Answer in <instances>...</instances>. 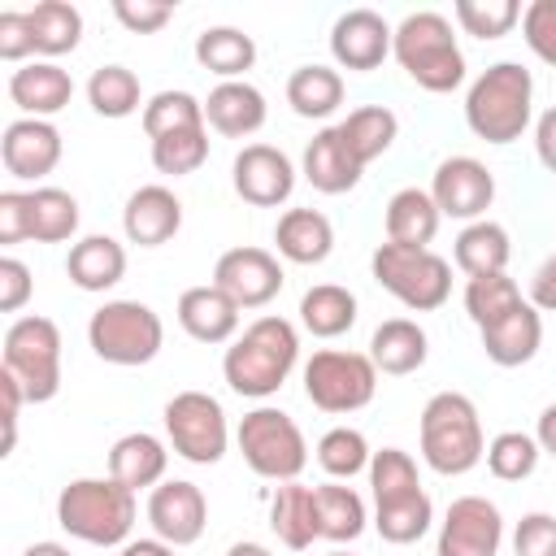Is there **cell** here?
<instances>
[{
  "label": "cell",
  "mask_w": 556,
  "mask_h": 556,
  "mask_svg": "<svg viewBox=\"0 0 556 556\" xmlns=\"http://www.w3.org/2000/svg\"><path fill=\"white\" fill-rule=\"evenodd\" d=\"M300 361V334L287 317H256L222 356V378L243 400H269Z\"/></svg>",
  "instance_id": "cell-1"
},
{
  "label": "cell",
  "mask_w": 556,
  "mask_h": 556,
  "mask_svg": "<svg viewBox=\"0 0 556 556\" xmlns=\"http://www.w3.org/2000/svg\"><path fill=\"white\" fill-rule=\"evenodd\" d=\"M530 117H534V78L526 65L495 61L473 78V87L465 96V122L478 139H486L495 148L513 143L526 135Z\"/></svg>",
  "instance_id": "cell-2"
},
{
  "label": "cell",
  "mask_w": 556,
  "mask_h": 556,
  "mask_svg": "<svg viewBox=\"0 0 556 556\" xmlns=\"http://www.w3.org/2000/svg\"><path fill=\"white\" fill-rule=\"evenodd\" d=\"M139 517L135 491L117 478H74L56 495V526L91 547H117L130 539Z\"/></svg>",
  "instance_id": "cell-3"
},
{
  "label": "cell",
  "mask_w": 556,
  "mask_h": 556,
  "mask_svg": "<svg viewBox=\"0 0 556 556\" xmlns=\"http://www.w3.org/2000/svg\"><path fill=\"white\" fill-rule=\"evenodd\" d=\"M391 56L400 61V70L443 96V91H456L465 83V52L452 35V22L434 9H421V13H408L400 26H395V39H391Z\"/></svg>",
  "instance_id": "cell-4"
},
{
  "label": "cell",
  "mask_w": 556,
  "mask_h": 556,
  "mask_svg": "<svg viewBox=\"0 0 556 556\" xmlns=\"http://www.w3.org/2000/svg\"><path fill=\"white\" fill-rule=\"evenodd\" d=\"M417 434H421V456L434 473L443 478H460L469 473L482 456H486V439H482V421H478V408L469 395L460 391H439L426 400L421 408V421H417Z\"/></svg>",
  "instance_id": "cell-5"
},
{
  "label": "cell",
  "mask_w": 556,
  "mask_h": 556,
  "mask_svg": "<svg viewBox=\"0 0 556 556\" xmlns=\"http://www.w3.org/2000/svg\"><path fill=\"white\" fill-rule=\"evenodd\" d=\"M369 269H374V282L413 313H434L452 295V261L430 248L378 243L369 256Z\"/></svg>",
  "instance_id": "cell-6"
},
{
  "label": "cell",
  "mask_w": 556,
  "mask_h": 556,
  "mask_svg": "<svg viewBox=\"0 0 556 556\" xmlns=\"http://www.w3.org/2000/svg\"><path fill=\"white\" fill-rule=\"evenodd\" d=\"M235 439H239V452H243V460L256 478L300 482V473L308 465V443H304V430L295 426L291 413L261 404V408L243 413Z\"/></svg>",
  "instance_id": "cell-7"
},
{
  "label": "cell",
  "mask_w": 556,
  "mask_h": 556,
  "mask_svg": "<svg viewBox=\"0 0 556 556\" xmlns=\"http://www.w3.org/2000/svg\"><path fill=\"white\" fill-rule=\"evenodd\" d=\"M87 343L109 365H148L165 343V326L143 300H104L87 321Z\"/></svg>",
  "instance_id": "cell-8"
},
{
  "label": "cell",
  "mask_w": 556,
  "mask_h": 556,
  "mask_svg": "<svg viewBox=\"0 0 556 556\" xmlns=\"http://www.w3.org/2000/svg\"><path fill=\"white\" fill-rule=\"evenodd\" d=\"M4 369L22 382L26 404H48L61 391V330L52 317H17L4 330Z\"/></svg>",
  "instance_id": "cell-9"
},
{
  "label": "cell",
  "mask_w": 556,
  "mask_h": 556,
  "mask_svg": "<svg viewBox=\"0 0 556 556\" xmlns=\"http://www.w3.org/2000/svg\"><path fill=\"white\" fill-rule=\"evenodd\" d=\"M378 391V365L369 352L321 348L304 361V395L321 413H356Z\"/></svg>",
  "instance_id": "cell-10"
},
{
  "label": "cell",
  "mask_w": 556,
  "mask_h": 556,
  "mask_svg": "<svg viewBox=\"0 0 556 556\" xmlns=\"http://www.w3.org/2000/svg\"><path fill=\"white\" fill-rule=\"evenodd\" d=\"M165 434L169 447L191 465H217L230 447L226 408L208 391H178L165 404Z\"/></svg>",
  "instance_id": "cell-11"
},
{
  "label": "cell",
  "mask_w": 556,
  "mask_h": 556,
  "mask_svg": "<svg viewBox=\"0 0 556 556\" xmlns=\"http://www.w3.org/2000/svg\"><path fill=\"white\" fill-rule=\"evenodd\" d=\"M504 517L486 495H460L447 504L434 556H500Z\"/></svg>",
  "instance_id": "cell-12"
},
{
  "label": "cell",
  "mask_w": 556,
  "mask_h": 556,
  "mask_svg": "<svg viewBox=\"0 0 556 556\" xmlns=\"http://www.w3.org/2000/svg\"><path fill=\"white\" fill-rule=\"evenodd\" d=\"M230 182H235V195L243 204H252V208H278L295 191V165L274 143H248L235 156V165H230Z\"/></svg>",
  "instance_id": "cell-13"
},
{
  "label": "cell",
  "mask_w": 556,
  "mask_h": 556,
  "mask_svg": "<svg viewBox=\"0 0 556 556\" xmlns=\"http://www.w3.org/2000/svg\"><path fill=\"white\" fill-rule=\"evenodd\" d=\"M430 200L439 204L443 217L482 222V213L495 200V174L478 156H447L430 178Z\"/></svg>",
  "instance_id": "cell-14"
},
{
  "label": "cell",
  "mask_w": 556,
  "mask_h": 556,
  "mask_svg": "<svg viewBox=\"0 0 556 556\" xmlns=\"http://www.w3.org/2000/svg\"><path fill=\"white\" fill-rule=\"evenodd\" d=\"M287 274L265 248H230L213 265V287H222L239 308H265L282 291Z\"/></svg>",
  "instance_id": "cell-15"
},
{
  "label": "cell",
  "mask_w": 556,
  "mask_h": 556,
  "mask_svg": "<svg viewBox=\"0 0 556 556\" xmlns=\"http://www.w3.org/2000/svg\"><path fill=\"white\" fill-rule=\"evenodd\" d=\"M148 526L169 547H191L204 534V526H208V500H204V491L195 482H187V478H174V482L152 486V495H148Z\"/></svg>",
  "instance_id": "cell-16"
},
{
  "label": "cell",
  "mask_w": 556,
  "mask_h": 556,
  "mask_svg": "<svg viewBox=\"0 0 556 556\" xmlns=\"http://www.w3.org/2000/svg\"><path fill=\"white\" fill-rule=\"evenodd\" d=\"M61 130L43 117H17L4 126L0 135V161L13 178L22 182H39L61 165Z\"/></svg>",
  "instance_id": "cell-17"
},
{
  "label": "cell",
  "mask_w": 556,
  "mask_h": 556,
  "mask_svg": "<svg viewBox=\"0 0 556 556\" xmlns=\"http://www.w3.org/2000/svg\"><path fill=\"white\" fill-rule=\"evenodd\" d=\"M391 39H395V30L382 22V13L348 9L330 26V56L352 74H369L391 56Z\"/></svg>",
  "instance_id": "cell-18"
},
{
  "label": "cell",
  "mask_w": 556,
  "mask_h": 556,
  "mask_svg": "<svg viewBox=\"0 0 556 556\" xmlns=\"http://www.w3.org/2000/svg\"><path fill=\"white\" fill-rule=\"evenodd\" d=\"M178 226H182V200L169 187L148 182V187L130 191V200L122 208V230H126L130 243L161 248V243H169L178 235Z\"/></svg>",
  "instance_id": "cell-19"
},
{
  "label": "cell",
  "mask_w": 556,
  "mask_h": 556,
  "mask_svg": "<svg viewBox=\"0 0 556 556\" xmlns=\"http://www.w3.org/2000/svg\"><path fill=\"white\" fill-rule=\"evenodd\" d=\"M539 348H543V317H539V308L530 300H521L517 308H508L504 317L482 326V352L500 369H517V365L534 361Z\"/></svg>",
  "instance_id": "cell-20"
},
{
  "label": "cell",
  "mask_w": 556,
  "mask_h": 556,
  "mask_svg": "<svg viewBox=\"0 0 556 556\" xmlns=\"http://www.w3.org/2000/svg\"><path fill=\"white\" fill-rule=\"evenodd\" d=\"M178 326L195 339V343H235V330H239V304L213 287V282H200V287H187L178 295Z\"/></svg>",
  "instance_id": "cell-21"
},
{
  "label": "cell",
  "mask_w": 556,
  "mask_h": 556,
  "mask_svg": "<svg viewBox=\"0 0 556 556\" xmlns=\"http://www.w3.org/2000/svg\"><path fill=\"white\" fill-rule=\"evenodd\" d=\"M9 100L26 117H52L74 100V78L56 61H26L22 70L9 74Z\"/></svg>",
  "instance_id": "cell-22"
},
{
  "label": "cell",
  "mask_w": 556,
  "mask_h": 556,
  "mask_svg": "<svg viewBox=\"0 0 556 556\" xmlns=\"http://www.w3.org/2000/svg\"><path fill=\"white\" fill-rule=\"evenodd\" d=\"M265 96L261 87H252L248 78H235V83H217L204 100V122L226 135V139H248L265 126Z\"/></svg>",
  "instance_id": "cell-23"
},
{
  "label": "cell",
  "mask_w": 556,
  "mask_h": 556,
  "mask_svg": "<svg viewBox=\"0 0 556 556\" xmlns=\"http://www.w3.org/2000/svg\"><path fill=\"white\" fill-rule=\"evenodd\" d=\"M361 174H365V165L348 152L339 126H326V130H317L308 139V148H304V178L313 182V191L343 195V191H352L361 182Z\"/></svg>",
  "instance_id": "cell-24"
},
{
  "label": "cell",
  "mask_w": 556,
  "mask_h": 556,
  "mask_svg": "<svg viewBox=\"0 0 556 556\" xmlns=\"http://www.w3.org/2000/svg\"><path fill=\"white\" fill-rule=\"evenodd\" d=\"M274 243L291 265H321L334 252V226L317 208H287L274 226Z\"/></svg>",
  "instance_id": "cell-25"
},
{
  "label": "cell",
  "mask_w": 556,
  "mask_h": 556,
  "mask_svg": "<svg viewBox=\"0 0 556 556\" xmlns=\"http://www.w3.org/2000/svg\"><path fill=\"white\" fill-rule=\"evenodd\" d=\"M430 356V339L417 321L408 317H387L374 334H369V361L378 365V374H391V378H404V374H417Z\"/></svg>",
  "instance_id": "cell-26"
},
{
  "label": "cell",
  "mask_w": 556,
  "mask_h": 556,
  "mask_svg": "<svg viewBox=\"0 0 556 556\" xmlns=\"http://www.w3.org/2000/svg\"><path fill=\"white\" fill-rule=\"evenodd\" d=\"M65 274L78 291H109L126 278V248L109 235H83L65 256Z\"/></svg>",
  "instance_id": "cell-27"
},
{
  "label": "cell",
  "mask_w": 556,
  "mask_h": 556,
  "mask_svg": "<svg viewBox=\"0 0 556 556\" xmlns=\"http://www.w3.org/2000/svg\"><path fill=\"white\" fill-rule=\"evenodd\" d=\"M165 465H169V452L156 434L148 430H135V434H122L113 447H109V478H117L122 486L130 491H143V486H161L165 482Z\"/></svg>",
  "instance_id": "cell-28"
},
{
  "label": "cell",
  "mask_w": 556,
  "mask_h": 556,
  "mask_svg": "<svg viewBox=\"0 0 556 556\" xmlns=\"http://www.w3.org/2000/svg\"><path fill=\"white\" fill-rule=\"evenodd\" d=\"M269 526L274 534L291 547L304 552L313 547V539H321V521H317V491L304 482H282L269 500Z\"/></svg>",
  "instance_id": "cell-29"
},
{
  "label": "cell",
  "mask_w": 556,
  "mask_h": 556,
  "mask_svg": "<svg viewBox=\"0 0 556 556\" xmlns=\"http://www.w3.org/2000/svg\"><path fill=\"white\" fill-rule=\"evenodd\" d=\"M439 204L430 200V191L421 187H400L387 200V243L400 248H430V239L439 235Z\"/></svg>",
  "instance_id": "cell-30"
},
{
  "label": "cell",
  "mask_w": 556,
  "mask_h": 556,
  "mask_svg": "<svg viewBox=\"0 0 556 556\" xmlns=\"http://www.w3.org/2000/svg\"><path fill=\"white\" fill-rule=\"evenodd\" d=\"M508 256H513V243H508V230L500 222H469L456 243H452V261L460 274L469 278H482V274H504L508 269Z\"/></svg>",
  "instance_id": "cell-31"
},
{
  "label": "cell",
  "mask_w": 556,
  "mask_h": 556,
  "mask_svg": "<svg viewBox=\"0 0 556 556\" xmlns=\"http://www.w3.org/2000/svg\"><path fill=\"white\" fill-rule=\"evenodd\" d=\"M195 61L222 83H235L256 65V43L239 26H208L195 35Z\"/></svg>",
  "instance_id": "cell-32"
},
{
  "label": "cell",
  "mask_w": 556,
  "mask_h": 556,
  "mask_svg": "<svg viewBox=\"0 0 556 556\" xmlns=\"http://www.w3.org/2000/svg\"><path fill=\"white\" fill-rule=\"evenodd\" d=\"M300 326L317 339H339L356 326V295L339 282H317L300 295Z\"/></svg>",
  "instance_id": "cell-33"
},
{
  "label": "cell",
  "mask_w": 556,
  "mask_h": 556,
  "mask_svg": "<svg viewBox=\"0 0 556 556\" xmlns=\"http://www.w3.org/2000/svg\"><path fill=\"white\" fill-rule=\"evenodd\" d=\"M339 135H343L348 152H352L361 165H369V161H378V156L395 143L400 117H395L391 109H382V104H361V109H352V113L339 122Z\"/></svg>",
  "instance_id": "cell-34"
},
{
  "label": "cell",
  "mask_w": 556,
  "mask_h": 556,
  "mask_svg": "<svg viewBox=\"0 0 556 556\" xmlns=\"http://www.w3.org/2000/svg\"><path fill=\"white\" fill-rule=\"evenodd\" d=\"M287 104L300 117H313V122L330 117L343 104V78H339V70H330V65H300V70H291V78H287Z\"/></svg>",
  "instance_id": "cell-35"
},
{
  "label": "cell",
  "mask_w": 556,
  "mask_h": 556,
  "mask_svg": "<svg viewBox=\"0 0 556 556\" xmlns=\"http://www.w3.org/2000/svg\"><path fill=\"white\" fill-rule=\"evenodd\" d=\"M26 217L35 243H65L78 230V200L61 187H35L26 191Z\"/></svg>",
  "instance_id": "cell-36"
},
{
  "label": "cell",
  "mask_w": 556,
  "mask_h": 556,
  "mask_svg": "<svg viewBox=\"0 0 556 556\" xmlns=\"http://www.w3.org/2000/svg\"><path fill=\"white\" fill-rule=\"evenodd\" d=\"M317 491V521H321V539L330 543H352L365 534V500L352 491V486H339V482H321L313 486Z\"/></svg>",
  "instance_id": "cell-37"
},
{
  "label": "cell",
  "mask_w": 556,
  "mask_h": 556,
  "mask_svg": "<svg viewBox=\"0 0 556 556\" xmlns=\"http://www.w3.org/2000/svg\"><path fill=\"white\" fill-rule=\"evenodd\" d=\"M434 521V504L426 491H408V495H395V500H382L374 504V530L387 539V543H417Z\"/></svg>",
  "instance_id": "cell-38"
},
{
  "label": "cell",
  "mask_w": 556,
  "mask_h": 556,
  "mask_svg": "<svg viewBox=\"0 0 556 556\" xmlns=\"http://www.w3.org/2000/svg\"><path fill=\"white\" fill-rule=\"evenodd\" d=\"M30 30L39 56H65L83 39V13L70 0H39L30 9Z\"/></svg>",
  "instance_id": "cell-39"
},
{
  "label": "cell",
  "mask_w": 556,
  "mask_h": 556,
  "mask_svg": "<svg viewBox=\"0 0 556 556\" xmlns=\"http://www.w3.org/2000/svg\"><path fill=\"white\" fill-rule=\"evenodd\" d=\"M87 100H91V109L100 113V117H130V113H139V104H143V91H139V78L126 70V65H100V70H91V78H87Z\"/></svg>",
  "instance_id": "cell-40"
},
{
  "label": "cell",
  "mask_w": 556,
  "mask_h": 556,
  "mask_svg": "<svg viewBox=\"0 0 556 556\" xmlns=\"http://www.w3.org/2000/svg\"><path fill=\"white\" fill-rule=\"evenodd\" d=\"M204 122V100H195L191 91H156L143 104V135L148 139H165L178 130H200Z\"/></svg>",
  "instance_id": "cell-41"
},
{
  "label": "cell",
  "mask_w": 556,
  "mask_h": 556,
  "mask_svg": "<svg viewBox=\"0 0 556 556\" xmlns=\"http://www.w3.org/2000/svg\"><path fill=\"white\" fill-rule=\"evenodd\" d=\"M517 304H521V287L508 274H482V278L465 282V313H469V321L478 330L491 326L495 317H504Z\"/></svg>",
  "instance_id": "cell-42"
},
{
  "label": "cell",
  "mask_w": 556,
  "mask_h": 556,
  "mask_svg": "<svg viewBox=\"0 0 556 556\" xmlns=\"http://www.w3.org/2000/svg\"><path fill=\"white\" fill-rule=\"evenodd\" d=\"M539 443H534V434H526V430H504V434H495L491 443H486V469L500 478V482H521V478H530L534 469H539Z\"/></svg>",
  "instance_id": "cell-43"
},
{
  "label": "cell",
  "mask_w": 556,
  "mask_h": 556,
  "mask_svg": "<svg viewBox=\"0 0 556 556\" xmlns=\"http://www.w3.org/2000/svg\"><path fill=\"white\" fill-rule=\"evenodd\" d=\"M369 443L361 430L352 426H334L317 439V465L330 473V478H356L361 469H369Z\"/></svg>",
  "instance_id": "cell-44"
},
{
  "label": "cell",
  "mask_w": 556,
  "mask_h": 556,
  "mask_svg": "<svg viewBox=\"0 0 556 556\" xmlns=\"http://www.w3.org/2000/svg\"><path fill=\"white\" fill-rule=\"evenodd\" d=\"M456 22L473 39H504L521 22L517 0H456Z\"/></svg>",
  "instance_id": "cell-45"
},
{
  "label": "cell",
  "mask_w": 556,
  "mask_h": 556,
  "mask_svg": "<svg viewBox=\"0 0 556 556\" xmlns=\"http://www.w3.org/2000/svg\"><path fill=\"white\" fill-rule=\"evenodd\" d=\"M208 161V130H178V135H165V139H152V165L169 178H182V174H195L200 165Z\"/></svg>",
  "instance_id": "cell-46"
},
{
  "label": "cell",
  "mask_w": 556,
  "mask_h": 556,
  "mask_svg": "<svg viewBox=\"0 0 556 556\" xmlns=\"http://www.w3.org/2000/svg\"><path fill=\"white\" fill-rule=\"evenodd\" d=\"M369 486H374V504L382 500H395V495H408V491H421L417 482V465L404 447H382L369 456Z\"/></svg>",
  "instance_id": "cell-47"
},
{
  "label": "cell",
  "mask_w": 556,
  "mask_h": 556,
  "mask_svg": "<svg viewBox=\"0 0 556 556\" xmlns=\"http://www.w3.org/2000/svg\"><path fill=\"white\" fill-rule=\"evenodd\" d=\"M521 35H526V48L556 70V0H530L521 9Z\"/></svg>",
  "instance_id": "cell-48"
},
{
  "label": "cell",
  "mask_w": 556,
  "mask_h": 556,
  "mask_svg": "<svg viewBox=\"0 0 556 556\" xmlns=\"http://www.w3.org/2000/svg\"><path fill=\"white\" fill-rule=\"evenodd\" d=\"M517 556H556V517L552 513H526L513 530Z\"/></svg>",
  "instance_id": "cell-49"
},
{
  "label": "cell",
  "mask_w": 556,
  "mask_h": 556,
  "mask_svg": "<svg viewBox=\"0 0 556 556\" xmlns=\"http://www.w3.org/2000/svg\"><path fill=\"white\" fill-rule=\"evenodd\" d=\"M113 17L130 35H156L174 17V4H165V0H117L113 4Z\"/></svg>",
  "instance_id": "cell-50"
},
{
  "label": "cell",
  "mask_w": 556,
  "mask_h": 556,
  "mask_svg": "<svg viewBox=\"0 0 556 556\" xmlns=\"http://www.w3.org/2000/svg\"><path fill=\"white\" fill-rule=\"evenodd\" d=\"M30 52H35L30 13L4 9V13H0V61H26Z\"/></svg>",
  "instance_id": "cell-51"
},
{
  "label": "cell",
  "mask_w": 556,
  "mask_h": 556,
  "mask_svg": "<svg viewBox=\"0 0 556 556\" xmlns=\"http://www.w3.org/2000/svg\"><path fill=\"white\" fill-rule=\"evenodd\" d=\"M30 291H35L30 269H26L17 256H0V313H17V308H26Z\"/></svg>",
  "instance_id": "cell-52"
},
{
  "label": "cell",
  "mask_w": 556,
  "mask_h": 556,
  "mask_svg": "<svg viewBox=\"0 0 556 556\" xmlns=\"http://www.w3.org/2000/svg\"><path fill=\"white\" fill-rule=\"evenodd\" d=\"M30 239V217H26V191H0V243L13 248Z\"/></svg>",
  "instance_id": "cell-53"
},
{
  "label": "cell",
  "mask_w": 556,
  "mask_h": 556,
  "mask_svg": "<svg viewBox=\"0 0 556 556\" xmlns=\"http://www.w3.org/2000/svg\"><path fill=\"white\" fill-rule=\"evenodd\" d=\"M530 304L539 313H556V252H547L530 278Z\"/></svg>",
  "instance_id": "cell-54"
},
{
  "label": "cell",
  "mask_w": 556,
  "mask_h": 556,
  "mask_svg": "<svg viewBox=\"0 0 556 556\" xmlns=\"http://www.w3.org/2000/svg\"><path fill=\"white\" fill-rule=\"evenodd\" d=\"M534 152H539L543 169L556 174V104L547 113H539V122H534Z\"/></svg>",
  "instance_id": "cell-55"
},
{
  "label": "cell",
  "mask_w": 556,
  "mask_h": 556,
  "mask_svg": "<svg viewBox=\"0 0 556 556\" xmlns=\"http://www.w3.org/2000/svg\"><path fill=\"white\" fill-rule=\"evenodd\" d=\"M534 443H539V452L556 456V404H547V408L539 413V421H534Z\"/></svg>",
  "instance_id": "cell-56"
},
{
  "label": "cell",
  "mask_w": 556,
  "mask_h": 556,
  "mask_svg": "<svg viewBox=\"0 0 556 556\" xmlns=\"http://www.w3.org/2000/svg\"><path fill=\"white\" fill-rule=\"evenodd\" d=\"M178 547H169L165 539H135L122 547V556H174Z\"/></svg>",
  "instance_id": "cell-57"
},
{
  "label": "cell",
  "mask_w": 556,
  "mask_h": 556,
  "mask_svg": "<svg viewBox=\"0 0 556 556\" xmlns=\"http://www.w3.org/2000/svg\"><path fill=\"white\" fill-rule=\"evenodd\" d=\"M22 556H74L65 543H52V539H43V543H30Z\"/></svg>",
  "instance_id": "cell-58"
},
{
  "label": "cell",
  "mask_w": 556,
  "mask_h": 556,
  "mask_svg": "<svg viewBox=\"0 0 556 556\" xmlns=\"http://www.w3.org/2000/svg\"><path fill=\"white\" fill-rule=\"evenodd\" d=\"M226 556H274L265 543H252V539H243V543H230V552Z\"/></svg>",
  "instance_id": "cell-59"
},
{
  "label": "cell",
  "mask_w": 556,
  "mask_h": 556,
  "mask_svg": "<svg viewBox=\"0 0 556 556\" xmlns=\"http://www.w3.org/2000/svg\"><path fill=\"white\" fill-rule=\"evenodd\" d=\"M330 556H348V552H330Z\"/></svg>",
  "instance_id": "cell-60"
}]
</instances>
